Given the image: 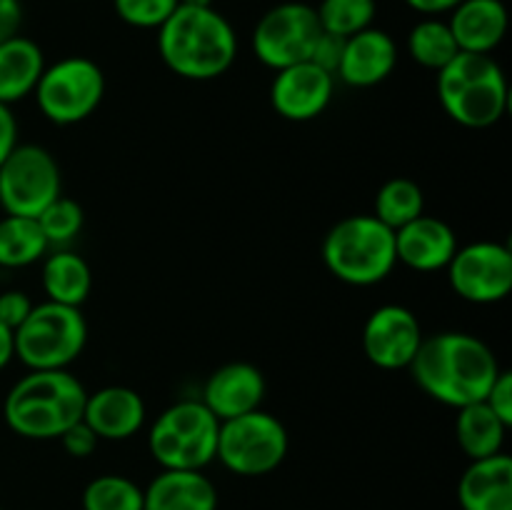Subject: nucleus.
Instances as JSON below:
<instances>
[{
	"label": "nucleus",
	"instance_id": "nucleus-30",
	"mask_svg": "<svg viewBox=\"0 0 512 510\" xmlns=\"http://www.w3.org/2000/svg\"><path fill=\"white\" fill-rule=\"evenodd\" d=\"M35 220H38L48 245H68L83 230L85 213L80 208V203H75L73 198L58 195Z\"/></svg>",
	"mask_w": 512,
	"mask_h": 510
},
{
	"label": "nucleus",
	"instance_id": "nucleus-10",
	"mask_svg": "<svg viewBox=\"0 0 512 510\" xmlns=\"http://www.w3.org/2000/svg\"><path fill=\"white\" fill-rule=\"evenodd\" d=\"M58 195H63L58 160L43 145L18 143L0 163V208L5 215L38 218Z\"/></svg>",
	"mask_w": 512,
	"mask_h": 510
},
{
	"label": "nucleus",
	"instance_id": "nucleus-29",
	"mask_svg": "<svg viewBox=\"0 0 512 510\" xmlns=\"http://www.w3.org/2000/svg\"><path fill=\"white\" fill-rule=\"evenodd\" d=\"M315 13L325 33L350 38L373 25L378 3L375 0H320Z\"/></svg>",
	"mask_w": 512,
	"mask_h": 510
},
{
	"label": "nucleus",
	"instance_id": "nucleus-23",
	"mask_svg": "<svg viewBox=\"0 0 512 510\" xmlns=\"http://www.w3.org/2000/svg\"><path fill=\"white\" fill-rule=\"evenodd\" d=\"M43 290L48 300L63 305H80L93 290V270L83 255L60 248L43 260Z\"/></svg>",
	"mask_w": 512,
	"mask_h": 510
},
{
	"label": "nucleus",
	"instance_id": "nucleus-11",
	"mask_svg": "<svg viewBox=\"0 0 512 510\" xmlns=\"http://www.w3.org/2000/svg\"><path fill=\"white\" fill-rule=\"evenodd\" d=\"M320 20L313 5L308 3H280L270 8L258 20L253 30L255 58L270 70H283L310 60L318 43Z\"/></svg>",
	"mask_w": 512,
	"mask_h": 510
},
{
	"label": "nucleus",
	"instance_id": "nucleus-32",
	"mask_svg": "<svg viewBox=\"0 0 512 510\" xmlns=\"http://www.w3.org/2000/svg\"><path fill=\"white\" fill-rule=\"evenodd\" d=\"M58 440L65 453L73 455V458H88V455L95 453V448L100 443V438L90 430V425L85 420H78V423L70 425Z\"/></svg>",
	"mask_w": 512,
	"mask_h": 510
},
{
	"label": "nucleus",
	"instance_id": "nucleus-37",
	"mask_svg": "<svg viewBox=\"0 0 512 510\" xmlns=\"http://www.w3.org/2000/svg\"><path fill=\"white\" fill-rule=\"evenodd\" d=\"M15 145H18V120L10 105L0 103V163L13 153Z\"/></svg>",
	"mask_w": 512,
	"mask_h": 510
},
{
	"label": "nucleus",
	"instance_id": "nucleus-13",
	"mask_svg": "<svg viewBox=\"0 0 512 510\" xmlns=\"http://www.w3.org/2000/svg\"><path fill=\"white\" fill-rule=\"evenodd\" d=\"M423 328L418 315L405 305H380L363 325V353L375 368L405 370L413 363Z\"/></svg>",
	"mask_w": 512,
	"mask_h": 510
},
{
	"label": "nucleus",
	"instance_id": "nucleus-2",
	"mask_svg": "<svg viewBox=\"0 0 512 510\" xmlns=\"http://www.w3.org/2000/svg\"><path fill=\"white\" fill-rule=\"evenodd\" d=\"M158 53L165 68L185 80H215L238 58V33L215 8L178 5L158 28Z\"/></svg>",
	"mask_w": 512,
	"mask_h": 510
},
{
	"label": "nucleus",
	"instance_id": "nucleus-39",
	"mask_svg": "<svg viewBox=\"0 0 512 510\" xmlns=\"http://www.w3.org/2000/svg\"><path fill=\"white\" fill-rule=\"evenodd\" d=\"M15 358V348H13V330L5 328L3 323H0V370L5 368V365L10 363V360Z\"/></svg>",
	"mask_w": 512,
	"mask_h": 510
},
{
	"label": "nucleus",
	"instance_id": "nucleus-1",
	"mask_svg": "<svg viewBox=\"0 0 512 510\" xmlns=\"http://www.w3.org/2000/svg\"><path fill=\"white\" fill-rule=\"evenodd\" d=\"M408 370L425 395L458 410L485 400L503 368L485 340L445 330L423 338Z\"/></svg>",
	"mask_w": 512,
	"mask_h": 510
},
{
	"label": "nucleus",
	"instance_id": "nucleus-41",
	"mask_svg": "<svg viewBox=\"0 0 512 510\" xmlns=\"http://www.w3.org/2000/svg\"><path fill=\"white\" fill-rule=\"evenodd\" d=\"M0 510H3V508H0Z\"/></svg>",
	"mask_w": 512,
	"mask_h": 510
},
{
	"label": "nucleus",
	"instance_id": "nucleus-34",
	"mask_svg": "<svg viewBox=\"0 0 512 510\" xmlns=\"http://www.w3.org/2000/svg\"><path fill=\"white\" fill-rule=\"evenodd\" d=\"M33 305L35 303L30 300V295L23 293V290H5V293H0V323L5 328L15 330L28 318Z\"/></svg>",
	"mask_w": 512,
	"mask_h": 510
},
{
	"label": "nucleus",
	"instance_id": "nucleus-15",
	"mask_svg": "<svg viewBox=\"0 0 512 510\" xmlns=\"http://www.w3.org/2000/svg\"><path fill=\"white\" fill-rule=\"evenodd\" d=\"M458 235L445 220L435 215H418L408 225L395 230V255L398 263L418 270V273H435L445 270L458 250Z\"/></svg>",
	"mask_w": 512,
	"mask_h": 510
},
{
	"label": "nucleus",
	"instance_id": "nucleus-4",
	"mask_svg": "<svg viewBox=\"0 0 512 510\" xmlns=\"http://www.w3.org/2000/svg\"><path fill=\"white\" fill-rule=\"evenodd\" d=\"M438 98L450 120L463 128L483 130L508 113V78L493 55L460 50L438 70Z\"/></svg>",
	"mask_w": 512,
	"mask_h": 510
},
{
	"label": "nucleus",
	"instance_id": "nucleus-26",
	"mask_svg": "<svg viewBox=\"0 0 512 510\" xmlns=\"http://www.w3.org/2000/svg\"><path fill=\"white\" fill-rule=\"evenodd\" d=\"M408 53L415 63L438 73L460 53V48L450 33L448 20L423 18L408 33Z\"/></svg>",
	"mask_w": 512,
	"mask_h": 510
},
{
	"label": "nucleus",
	"instance_id": "nucleus-6",
	"mask_svg": "<svg viewBox=\"0 0 512 510\" xmlns=\"http://www.w3.org/2000/svg\"><path fill=\"white\" fill-rule=\"evenodd\" d=\"M88 343V320L75 305H33L28 318L13 330L15 358L28 370H68Z\"/></svg>",
	"mask_w": 512,
	"mask_h": 510
},
{
	"label": "nucleus",
	"instance_id": "nucleus-3",
	"mask_svg": "<svg viewBox=\"0 0 512 510\" xmlns=\"http://www.w3.org/2000/svg\"><path fill=\"white\" fill-rule=\"evenodd\" d=\"M85 398V385L68 370H30L5 395V425L28 440L60 438L83 420Z\"/></svg>",
	"mask_w": 512,
	"mask_h": 510
},
{
	"label": "nucleus",
	"instance_id": "nucleus-5",
	"mask_svg": "<svg viewBox=\"0 0 512 510\" xmlns=\"http://www.w3.org/2000/svg\"><path fill=\"white\" fill-rule=\"evenodd\" d=\"M323 263L335 278L355 288L383 283L398 265L395 230L365 213L338 220L323 240Z\"/></svg>",
	"mask_w": 512,
	"mask_h": 510
},
{
	"label": "nucleus",
	"instance_id": "nucleus-7",
	"mask_svg": "<svg viewBox=\"0 0 512 510\" xmlns=\"http://www.w3.org/2000/svg\"><path fill=\"white\" fill-rule=\"evenodd\" d=\"M220 420L203 400H178L155 418L148 448L163 470H205L215 460Z\"/></svg>",
	"mask_w": 512,
	"mask_h": 510
},
{
	"label": "nucleus",
	"instance_id": "nucleus-9",
	"mask_svg": "<svg viewBox=\"0 0 512 510\" xmlns=\"http://www.w3.org/2000/svg\"><path fill=\"white\" fill-rule=\"evenodd\" d=\"M33 95L45 120L55 125H78L103 103L105 75L95 60L68 55L45 65Z\"/></svg>",
	"mask_w": 512,
	"mask_h": 510
},
{
	"label": "nucleus",
	"instance_id": "nucleus-14",
	"mask_svg": "<svg viewBox=\"0 0 512 510\" xmlns=\"http://www.w3.org/2000/svg\"><path fill=\"white\" fill-rule=\"evenodd\" d=\"M335 78L310 60L275 70L270 85V103L275 113L293 123H308L323 115L333 100Z\"/></svg>",
	"mask_w": 512,
	"mask_h": 510
},
{
	"label": "nucleus",
	"instance_id": "nucleus-36",
	"mask_svg": "<svg viewBox=\"0 0 512 510\" xmlns=\"http://www.w3.org/2000/svg\"><path fill=\"white\" fill-rule=\"evenodd\" d=\"M23 25V5L20 0H0V43L20 33Z\"/></svg>",
	"mask_w": 512,
	"mask_h": 510
},
{
	"label": "nucleus",
	"instance_id": "nucleus-28",
	"mask_svg": "<svg viewBox=\"0 0 512 510\" xmlns=\"http://www.w3.org/2000/svg\"><path fill=\"white\" fill-rule=\"evenodd\" d=\"M83 510H143V488L125 475H98L83 490Z\"/></svg>",
	"mask_w": 512,
	"mask_h": 510
},
{
	"label": "nucleus",
	"instance_id": "nucleus-17",
	"mask_svg": "<svg viewBox=\"0 0 512 510\" xmlns=\"http://www.w3.org/2000/svg\"><path fill=\"white\" fill-rule=\"evenodd\" d=\"M145 400L128 385H105L88 393L83 420L100 440H128L145 425Z\"/></svg>",
	"mask_w": 512,
	"mask_h": 510
},
{
	"label": "nucleus",
	"instance_id": "nucleus-20",
	"mask_svg": "<svg viewBox=\"0 0 512 510\" xmlns=\"http://www.w3.org/2000/svg\"><path fill=\"white\" fill-rule=\"evenodd\" d=\"M458 500L463 510H512V458L495 453L470 460L460 475Z\"/></svg>",
	"mask_w": 512,
	"mask_h": 510
},
{
	"label": "nucleus",
	"instance_id": "nucleus-16",
	"mask_svg": "<svg viewBox=\"0 0 512 510\" xmlns=\"http://www.w3.org/2000/svg\"><path fill=\"white\" fill-rule=\"evenodd\" d=\"M398 65V45L380 28H365L345 38L338 78L353 88H373L388 80Z\"/></svg>",
	"mask_w": 512,
	"mask_h": 510
},
{
	"label": "nucleus",
	"instance_id": "nucleus-12",
	"mask_svg": "<svg viewBox=\"0 0 512 510\" xmlns=\"http://www.w3.org/2000/svg\"><path fill=\"white\" fill-rule=\"evenodd\" d=\"M445 270L455 293L468 303H500L512 290V250L498 240L463 245Z\"/></svg>",
	"mask_w": 512,
	"mask_h": 510
},
{
	"label": "nucleus",
	"instance_id": "nucleus-33",
	"mask_svg": "<svg viewBox=\"0 0 512 510\" xmlns=\"http://www.w3.org/2000/svg\"><path fill=\"white\" fill-rule=\"evenodd\" d=\"M343 48H345V38H340V35H333V33H325L323 30L318 43H315L313 53H310V63L318 65L320 70H325V73H330L335 78L340 58H343Z\"/></svg>",
	"mask_w": 512,
	"mask_h": 510
},
{
	"label": "nucleus",
	"instance_id": "nucleus-22",
	"mask_svg": "<svg viewBox=\"0 0 512 510\" xmlns=\"http://www.w3.org/2000/svg\"><path fill=\"white\" fill-rule=\"evenodd\" d=\"M45 70V55L35 40L25 35L0 43V103L13 105L33 95Z\"/></svg>",
	"mask_w": 512,
	"mask_h": 510
},
{
	"label": "nucleus",
	"instance_id": "nucleus-24",
	"mask_svg": "<svg viewBox=\"0 0 512 510\" xmlns=\"http://www.w3.org/2000/svg\"><path fill=\"white\" fill-rule=\"evenodd\" d=\"M510 425L503 423L485 400L470 403L458 408V420H455V438H458L460 450L470 460L490 458L495 453H503L505 433Z\"/></svg>",
	"mask_w": 512,
	"mask_h": 510
},
{
	"label": "nucleus",
	"instance_id": "nucleus-40",
	"mask_svg": "<svg viewBox=\"0 0 512 510\" xmlns=\"http://www.w3.org/2000/svg\"><path fill=\"white\" fill-rule=\"evenodd\" d=\"M180 5H190V8H213V0H180Z\"/></svg>",
	"mask_w": 512,
	"mask_h": 510
},
{
	"label": "nucleus",
	"instance_id": "nucleus-35",
	"mask_svg": "<svg viewBox=\"0 0 512 510\" xmlns=\"http://www.w3.org/2000/svg\"><path fill=\"white\" fill-rule=\"evenodd\" d=\"M488 408L498 415L503 423L512 425V373L510 370H500L495 383L490 385L488 395H485Z\"/></svg>",
	"mask_w": 512,
	"mask_h": 510
},
{
	"label": "nucleus",
	"instance_id": "nucleus-19",
	"mask_svg": "<svg viewBox=\"0 0 512 510\" xmlns=\"http://www.w3.org/2000/svg\"><path fill=\"white\" fill-rule=\"evenodd\" d=\"M448 25L463 53L493 55L508 33V8L503 0H463L450 10Z\"/></svg>",
	"mask_w": 512,
	"mask_h": 510
},
{
	"label": "nucleus",
	"instance_id": "nucleus-25",
	"mask_svg": "<svg viewBox=\"0 0 512 510\" xmlns=\"http://www.w3.org/2000/svg\"><path fill=\"white\" fill-rule=\"evenodd\" d=\"M48 240L38 220L23 215L0 218V268H28L48 253Z\"/></svg>",
	"mask_w": 512,
	"mask_h": 510
},
{
	"label": "nucleus",
	"instance_id": "nucleus-8",
	"mask_svg": "<svg viewBox=\"0 0 512 510\" xmlns=\"http://www.w3.org/2000/svg\"><path fill=\"white\" fill-rule=\"evenodd\" d=\"M290 438L280 418L265 410L220 420L215 460L243 478L268 475L285 460Z\"/></svg>",
	"mask_w": 512,
	"mask_h": 510
},
{
	"label": "nucleus",
	"instance_id": "nucleus-27",
	"mask_svg": "<svg viewBox=\"0 0 512 510\" xmlns=\"http://www.w3.org/2000/svg\"><path fill=\"white\" fill-rule=\"evenodd\" d=\"M425 213V195L420 185L410 178H390L380 185L375 195V218L398 230Z\"/></svg>",
	"mask_w": 512,
	"mask_h": 510
},
{
	"label": "nucleus",
	"instance_id": "nucleus-38",
	"mask_svg": "<svg viewBox=\"0 0 512 510\" xmlns=\"http://www.w3.org/2000/svg\"><path fill=\"white\" fill-rule=\"evenodd\" d=\"M463 0H405L408 8H413L415 13L428 15V18H438V15L450 13L455 5H460Z\"/></svg>",
	"mask_w": 512,
	"mask_h": 510
},
{
	"label": "nucleus",
	"instance_id": "nucleus-31",
	"mask_svg": "<svg viewBox=\"0 0 512 510\" xmlns=\"http://www.w3.org/2000/svg\"><path fill=\"white\" fill-rule=\"evenodd\" d=\"M180 0H113V8L125 25L158 30L178 10Z\"/></svg>",
	"mask_w": 512,
	"mask_h": 510
},
{
	"label": "nucleus",
	"instance_id": "nucleus-21",
	"mask_svg": "<svg viewBox=\"0 0 512 510\" xmlns=\"http://www.w3.org/2000/svg\"><path fill=\"white\" fill-rule=\"evenodd\" d=\"M143 510H218V488L203 470H160L143 490Z\"/></svg>",
	"mask_w": 512,
	"mask_h": 510
},
{
	"label": "nucleus",
	"instance_id": "nucleus-18",
	"mask_svg": "<svg viewBox=\"0 0 512 510\" xmlns=\"http://www.w3.org/2000/svg\"><path fill=\"white\" fill-rule=\"evenodd\" d=\"M265 398V375L253 363H225L203 388V405L218 420L238 418L260 408Z\"/></svg>",
	"mask_w": 512,
	"mask_h": 510
}]
</instances>
